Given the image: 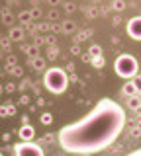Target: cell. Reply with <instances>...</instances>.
I'll return each mask as SVG.
<instances>
[{
	"instance_id": "12",
	"label": "cell",
	"mask_w": 141,
	"mask_h": 156,
	"mask_svg": "<svg viewBox=\"0 0 141 156\" xmlns=\"http://www.w3.org/2000/svg\"><path fill=\"white\" fill-rule=\"evenodd\" d=\"M32 66L35 68V70H41V68H45V61H43L41 57H35V58H32Z\"/></svg>"
},
{
	"instance_id": "25",
	"label": "cell",
	"mask_w": 141,
	"mask_h": 156,
	"mask_svg": "<svg viewBox=\"0 0 141 156\" xmlns=\"http://www.w3.org/2000/svg\"><path fill=\"white\" fill-rule=\"evenodd\" d=\"M131 156H141V148H137V150H133V152H131Z\"/></svg>"
},
{
	"instance_id": "17",
	"label": "cell",
	"mask_w": 141,
	"mask_h": 156,
	"mask_svg": "<svg viewBox=\"0 0 141 156\" xmlns=\"http://www.w3.org/2000/svg\"><path fill=\"white\" fill-rule=\"evenodd\" d=\"M98 55H102L100 45H92V47H90V58H92V57H98Z\"/></svg>"
},
{
	"instance_id": "24",
	"label": "cell",
	"mask_w": 141,
	"mask_h": 156,
	"mask_svg": "<svg viewBox=\"0 0 141 156\" xmlns=\"http://www.w3.org/2000/svg\"><path fill=\"white\" fill-rule=\"evenodd\" d=\"M47 2H49V4H51V6H57V4H59V2H61V0H47Z\"/></svg>"
},
{
	"instance_id": "18",
	"label": "cell",
	"mask_w": 141,
	"mask_h": 156,
	"mask_svg": "<svg viewBox=\"0 0 141 156\" xmlns=\"http://www.w3.org/2000/svg\"><path fill=\"white\" fill-rule=\"evenodd\" d=\"M131 82L135 84V88H137V92L141 94V76H139V74H135L133 78H131Z\"/></svg>"
},
{
	"instance_id": "11",
	"label": "cell",
	"mask_w": 141,
	"mask_h": 156,
	"mask_svg": "<svg viewBox=\"0 0 141 156\" xmlns=\"http://www.w3.org/2000/svg\"><path fill=\"white\" fill-rule=\"evenodd\" d=\"M14 113H16V107H14V105H2V107H0V115H2V117L14 115Z\"/></svg>"
},
{
	"instance_id": "21",
	"label": "cell",
	"mask_w": 141,
	"mask_h": 156,
	"mask_svg": "<svg viewBox=\"0 0 141 156\" xmlns=\"http://www.w3.org/2000/svg\"><path fill=\"white\" fill-rule=\"evenodd\" d=\"M65 10H67V12H72V10H75V4H72V2L65 4Z\"/></svg>"
},
{
	"instance_id": "2",
	"label": "cell",
	"mask_w": 141,
	"mask_h": 156,
	"mask_svg": "<svg viewBox=\"0 0 141 156\" xmlns=\"http://www.w3.org/2000/svg\"><path fill=\"white\" fill-rule=\"evenodd\" d=\"M43 84L45 88L51 92V94H63L69 86V78H67V72L63 68L53 66L49 70H45V76H43Z\"/></svg>"
},
{
	"instance_id": "6",
	"label": "cell",
	"mask_w": 141,
	"mask_h": 156,
	"mask_svg": "<svg viewBox=\"0 0 141 156\" xmlns=\"http://www.w3.org/2000/svg\"><path fill=\"white\" fill-rule=\"evenodd\" d=\"M18 135H20L22 140H33V136H35V129H33L32 125H22V129L18 131Z\"/></svg>"
},
{
	"instance_id": "1",
	"label": "cell",
	"mask_w": 141,
	"mask_h": 156,
	"mask_svg": "<svg viewBox=\"0 0 141 156\" xmlns=\"http://www.w3.org/2000/svg\"><path fill=\"white\" fill-rule=\"evenodd\" d=\"M124 127L125 111L121 105L110 98H102L88 115L63 127L57 133V139L65 152L96 154L108 148L120 136Z\"/></svg>"
},
{
	"instance_id": "10",
	"label": "cell",
	"mask_w": 141,
	"mask_h": 156,
	"mask_svg": "<svg viewBox=\"0 0 141 156\" xmlns=\"http://www.w3.org/2000/svg\"><path fill=\"white\" fill-rule=\"evenodd\" d=\"M75 22H71V20H67V22H63L61 23V31H65V33H72L75 31Z\"/></svg>"
},
{
	"instance_id": "8",
	"label": "cell",
	"mask_w": 141,
	"mask_h": 156,
	"mask_svg": "<svg viewBox=\"0 0 141 156\" xmlns=\"http://www.w3.org/2000/svg\"><path fill=\"white\" fill-rule=\"evenodd\" d=\"M8 37H10L12 41H24V29H20V27H12L10 31H8Z\"/></svg>"
},
{
	"instance_id": "20",
	"label": "cell",
	"mask_w": 141,
	"mask_h": 156,
	"mask_svg": "<svg viewBox=\"0 0 141 156\" xmlns=\"http://www.w3.org/2000/svg\"><path fill=\"white\" fill-rule=\"evenodd\" d=\"M2 20H4V23H12V16H10V12H4V14H2Z\"/></svg>"
},
{
	"instance_id": "26",
	"label": "cell",
	"mask_w": 141,
	"mask_h": 156,
	"mask_svg": "<svg viewBox=\"0 0 141 156\" xmlns=\"http://www.w3.org/2000/svg\"><path fill=\"white\" fill-rule=\"evenodd\" d=\"M139 115H141V107H139Z\"/></svg>"
},
{
	"instance_id": "5",
	"label": "cell",
	"mask_w": 141,
	"mask_h": 156,
	"mask_svg": "<svg viewBox=\"0 0 141 156\" xmlns=\"http://www.w3.org/2000/svg\"><path fill=\"white\" fill-rule=\"evenodd\" d=\"M128 35L135 41H141V16H135L128 22Z\"/></svg>"
},
{
	"instance_id": "23",
	"label": "cell",
	"mask_w": 141,
	"mask_h": 156,
	"mask_svg": "<svg viewBox=\"0 0 141 156\" xmlns=\"http://www.w3.org/2000/svg\"><path fill=\"white\" fill-rule=\"evenodd\" d=\"M57 16H59V14H57V12H55V10H51V12H49V18H51V20H55Z\"/></svg>"
},
{
	"instance_id": "14",
	"label": "cell",
	"mask_w": 141,
	"mask_h": 156,
	"mask_svg": "<svg viewBox=\"0 0 141 156\" xmlns=\"http://www.w3.org/2000/svg\"><path fill=\"white\" fill-rule=\"evenodd\" d=\"M26 53H28V55H30L32 58H35V57H37V53H39V49H37L35 45H30V47H26Z\"/></svg>"
},
{
	"instance_id": "16",
	"label": "cell",
	"mask_w": 141,
	"mask_h": 156,
	"mask_svg": "<svg viewBox=\"0 0 141 156\" xmlns=\"http://www.w3.org/2000/svg\"><path fill=\"white\" fill-rule=\"evenodd\" d=\"M18 18H20V22L28 23V22H30V20H32L33 16H32V12H20V16H18Z\"/></svg>"
},
{
	"instance_id": "15",
	"label": "cell",
	"mask_w": 141,
	"mask_h": 156,
	"mask_svg": "<svg viewBox=\"0 0 141 156\" xmlns=\"http://www.w3.org/2000/svg\"><path fill=\"white\" fill-rule=\"evenodd\" d=\"M112 8L118 10V12H121V10L125 8V2H124V0H114V2H112Z\"/></svg>"
},
{
	"instance_id": "22",
	"label": "cell",
	"mask_w": 141,
	"mask_h": 156,
	"mask_svg": "<svg viewBox=\"0 0 141 156\" xmlns=\"http://www.w3.org/2000/svg\"><path fill=\"white\" fill-rule=\"evenodd\" d=\"M39 14H41V12H39L37 8H33V10H32V16H33V18H39Z\"/></svg>"
},
{
	"instance_id": "7",
	"label": "cell",
	"mask_w": 141,
	"mask_h": 156,
	"mask_svg": "<svg viewBox=\"0 0 141 156\" xmlns=\"http://www.w3.org/2000/svg\"><path fill=\"white\" fill-rule=\"evenodd\" d=\"M121 92H124V96H135V94H139V92H137V88H135V84H133V82H125V84H124V88H121Z\"/></svg>"
},
{
	"instance_id": "3",
	"label": "cell",
	"mask_w": 141,
	"mask_h": 156,
	"mask_svg": "<svg viewBox=\"0 0 141 156\" xmlns=\"http://www.w3.org/2000/svg\"><path fill=\"white\" fill-rule=\"evenodd\" d=\"M114 70H116V74L121 76V78H133L135 74H137V70H139V62H137V58H135L133 55L124 53V55L116 57Z\"/></svg>"
},
{
	"instance_id": "19",
	"label": "cell",
	"mask_w": 141,
	"mask_h": 156,
	"mask_svg": "<svg viewBox=\"0 0 141 156\" xmlns=\"http://www.w3.org/2000/svg\"><path fill=\"white\" fill-rule=\"evenodd\" d=\"M51 121H53L51 113H43V115H41V123H43V125H49Z\"/></svg>"
},
{
	"instance_id": "13",
	"label": "cell",
	"mask_w": 141,
	"mask_h": 156,
	"mask_svg": "<svg viewBox=\"0 0 141 156\" xmlns=\"http://www.w3.org/2000/svg\"><path fill=\"white\" fill-rule=\"evenodd\" d=\"M92 65L96 68H104V57L98 55V57H92Z\"/></svg>"
},
{
	"instance_id": "9",
	"label": "cell",
	"mask_w": 141,
	"mask_h": 156,
	"mask_svg": "<svg viewBox=\"0 0 141 156\" xmlns=\"http://www.w3.org/2000/svg\"><path fill=\"white\" fill-rule=\"evenodd\" d=\"M128 105L131 107V109H139V107H141V100H139V96H137V94H135V96H129Z\"/></svg>"
},
{
	"instance_id": "4",
	"label": "cell",
	"mask_w": 141,
	"mask_h": 156,
	"mask_svg": "<svg viewBox=\"0 0 141 156\" xmlns=\"http://www.w3.org/2000/svg\"><path fill=\"white\" fill-rule=\"evenodd\" d=\"M14 154L16 156H43V148L35 144L33 140H22L14 146Z\"/></svg>"
}]
</instances>
